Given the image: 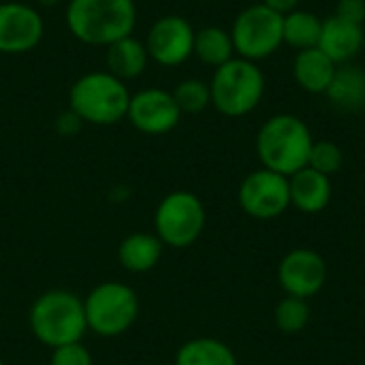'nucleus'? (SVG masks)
I'll use <instances>...</instances> for the list:
<instances>
[{
	"mask_svg": "<svg viewBox=\"0 0 365 365\" xmlns=\"http://www.w3.org/2000/svg\"><path fill=\"white\" fill-rule=\"evenodd\" d=\"M0 365H4V361H2V357H0Z\"/></svg>",
	"mask_w": 365,
	"mask_h": 365,
	"instance_id": "31",
	"label": "nucleus"
},
{
	"mask_svg": "<svg viewBox=\"0 0 365 365\" xmlns=\"http://www.w3.org/2000/svg\"><path fill=\"white\" fill-rule=\"evenodd\" d=\"M336 68L338 64L327 53H323L319 47H312L295 53L291 73L302 90L310 94H325L336 75Z\"/></svg>",
	"mask_w": 365,
	"mask_h": 365,
	"instance_id": "16",
	"label": "nucleus"
},
{
	"mask_svg": "<svg viewBox=\"0 0 365 365\" xmlns=\"http://www.w3.org/2000/svg\"><path fill=\"white\" fill-rule=\"evenodd\" d=\"M28 325L32 336L49 349L81 342L88 331L83 299L73 291L51 289L34 299Z\"/></svg>",
	"mask_w": 365,
	"mask_h": 365,
	"instance_id": "3",
	"label": "nucleus"
},
{
	"mask_svg": "<svg viewBox=\"0 0 365 365\" xmlns=\"http://www.w3.org/2000/svg\"><path fill=\"white\" fill-rule=\"evenodd\" d=\"M107 71L126 81V79H137L139 75H143L148 62H150V56H148V49H145V43L137 41L133 34L130 36H124L115 43H111L107 47Z\"/></svg>",
	"mask_w": 365,
	"mask_h": 365,
	"instance_id": "19",
	"label": "nucleus"
},
{
	"mask_svg": "<svg viewBox=\"0 0 365 365\" xmlns=\"http://www.w3.org/2000/svg\"><path fill=\"white\" fill-rule=\"evenodd\" d=\"M128 103V88L109 71L86 73L68 90V109H73L83 120V124H118L126 118Z\"/></svg>",
	"mask_w": 365,
	"mask_h": 365,
	"instance_id": "4",
	"label": "nucleus"
},
{
	"mask_svg": "<svg viewBox=\"0 0 365 365\" xmlns=\"http://www.w3.org/2000/svg\"><path fill=\"white\" fill-rule=\"evenodd\" d=\"M344 165V154L340 150V145H336L334 141H314L312 150H310V158H308V167L331 178L334 173H338Z\"/></svg>",
	"mask_w": 365,
	"mask_h": 365,
	"instance_id": "25",
	"label": "nucleus"
},
{
	"mask_svg": "<svg viewBox=\"0 0 365 365\" xmlns=\"http://www.w3.org/2000/svg\"><path fill=\"white\" fill-rule=\"evenodd\" d=\"M195 28L182 15H163L148 32L145 49L160 66H180L195 51Z\"/></svg>",
	"mask_w": 365,
	"mask_h": 365,
	"instance_id": "10",
	"label": "nucleus"
},
{
	"mask_svg": "<svg viewBox=\"0 0 365 365\" xmlns=\"http://www.w3.org/2000/svg\"><path fill=\"white\" fill-rule=\"evenodd\" d=\"M156 237L171 248L192 246L205 229V207L188 190L169 192L154 212Z\"/></svg>",
	"mask_w": 365,
	"mask_h": 365,
	"instance_id": "8",
	"label": "nucleus"
},
{
	"mask_svg": "<svg viewBox=\"0 0 365 365\" xmlns=\"http://www.w3.org/2000/svg\"><path fill=\"white\" fill-rule=\"evenodd\" d=\"M314 137L308 124L293 113H276L267 118L257 133V156L269 171L291 178L308 167Z\"/></svg>",
	"mask_w": 365,
	"mask_h": 365,
	"instance_id": "1",
	"label": "nucleus"
},
{
	"mask_svg": "<svg viewBox=\"0 0 365 365\" xmlns=\"http://www.w3.org/2000/svg\"><path fill=\"white\" fill-rule=\"evenodd\" d=\"M41 4H45V6H51V4H58L60 0H38Z\"/></svg>",
	"mask_w": 365,
	"mask_h": 365,
	"instance_id": "30",
	"label": "nucleus"
},
{
	"mask_svg": "<svg viewBox=\"0 0 365 365\" xmlns=\"http://www.w3.org/2000/svg\"><path fill=\"white\" fill-rule=\"evenodd\" d=\"M171 94L182 113H201L212 105L210 83H205L203 79H184L175 86Z\"/></svg>",
	"mask_w": 365,
	"mask_h": 365,
	"instance_id": "24",
	"label": "nucleus"
},
{
	"mask_svg": "<svg viewBox=\"0 0 365 365\" xmlns=\"http://www.w3.org/2000/svg\"><path fill=\"white\" fill-rule=\"evenodd\" d=\"M237 201L248 216L257 220H274L291 205L289 178L265 167L257 169L242 180Z\"/></svg>",
	"mask_w": 365,
	"mask_h": 365,
	"instance_id": "9",
	"label": "nucleus"
},
{
	"mask_svg": "<svg viewBox=\"0 0 365 365\" xmlns=\"http://www.w3.org/2000/svg\"><path fill=\"white\" fill-rule=\"evenodd\" d=\"M261 2H263L265 6L278 11L280 15H287V13H291V11H295V9H299V2H302V0H261Z\"/></svg>",
	"mask_w": 365,
	"mask_h": 365,
	"instance_id": "29",
	"label": "nucleus"
},
{
	"mask_svg": "<svg viewBox=\"0 0 365 365\" xmlns=\"http://www.w3.org/2000/svg\"><path fill=\"white\" fill-rule=\"evenodd\" d=\"M203 64L207 66H222L231 58H235V47L231 41V32L220 26H205L195 32V51Z\"/></svg>",
	"mask_w": 365,
	"mask_h": 365,
	"instance_id": "22",
	"label": "nucleus"
},
{
	"mask_svg": "<svg viewBox=\"0 0 365 365\" xmlns=\"http://www.w3.org/2000/svg\"><path fill=\"white\" fill-rule=\"evenodd\" d=\"M175 365H237V357L220 340L195 338L178 349Z\"/></svg>",
	"mask_w": 365,
	"mask_h": 365,
	"instance_id": "20",
	"label": "nucleus"
},
{
	"mask_svg": "<svg viewBox=\"0 0 365 365\" xmlns=\"http://www.w3.org/2000/svg\"><path fill=\"white\" fill-rule=\"evenodd\" d=\"M88 331L101 338L126 334L139 317V297L128 284L109 280L94 287L83 299Z\"/></svg>",
	"mask_w": 365,
	"mask_h": 365,
	"instance_id": "6",
	"label": "nucleus"
},
{
	"mask_svg": "<svg viewBox=\"0 0 365 365\" xmlns=\"http://www.w3.org/2000/svg\"><path fill=\"white\" fill-rule=\"evenodd\" d=\"M83 126V120L73 111V109H66L58 115L56 120V130L62 135V137H75Z\"/></svg>",
	"mask_w": 365,
	"mask_h": 365,
	"instance_id": "28",
	"label": "nucleus"
},
{
	"mask_svg": "<svg viewBox=\"0 0 365 365\" xmlns=\"http://www.w3.org/2000/svg\"><path fill=\"white\" fill-rule=\"evenodd\" d=\"M49 365H92V355L81 342L51 349Z\"/></svg>",
	"mask_w": 365,
	"mask_h": 365,
	"instance_id": "26",
	"label": "nucleus"
},
{
	"mask_svg": "<svg viewBox=\"0 0 365 365\" xmlns=\"http://www.w3.org/2000/svg\"><path fill=\"white\" fill-rule=\"evenodd\" d=\"M325 280L327 263L317 250L310 248L291 250L278 267V282L291 297H314L325 287Z\"/></svg>",
	"mask_w": 365,
	"mask_h": 365,
	"instance_id": "13",
	"label": "nucleus"
},
{
	"mask_svg": "<svg viewBox=\"0 0 365 365\" xmlns=\"http://www.w3.org/2000/svg\"><path fill=\"white\" fill-rule=\"evenodd\" d=\"M338 17L346 19V21H353V24H359L364 26L365 21V0H338L336 4V13Z\"/></svg>",
	"mask_w": 365,
	"mask_h": 365,
	"instance_id": "27",
	"label": "nucleus"
},
{
	"mask_svg": "<svg viewBox=\"0 0 365 365\" xmlns=\"http://www.w3.org/2000/svg\"><path fill=\"white\" fill-rule=\"evenodd\" d=\"M212 105L227 118H244L252 113L265 96V73L257 62L231 58L214 68L210 81Z\"/></svg>",
	"mask_w": 365,
	"mask_h": 365,
	"instance_id": "5",
	"label": "nucleus"
},
{
	"mask_svg": "<svg viewBox=\"0 0 365 365\" xmlns=\"http://www.w3.org/2000/svg\"><path fill=\"white\" fill-rule=\"evenodd\" d=\"M282 19L284 15L265 6L263 2L242 9L229 30L235 56L250 62H259L274 56L284 45Z\"/></svg>",
	"mask_w": 365,
	"mask_h": 365,
	"instance_id": "7",
	"label": "nucleus"
},
{
	"mask_svg": "<svg viewBox=\"0 0 365 365\" xmlns=\"http://www.w3.org/2000/svg\"><path fill=\"white\" fill-rule=\"evenodd\" d=\"M137 24L135 0H68L66 26L71 34L92 47H109L130 36Z\"/></svg>",
	"mask_w": 365,
	"mask_h": 365,
	"instance_id": "2",
	"label": "nucleus"
},
{
	"mask_svg": "<svg viewBox=\"0 0 365 365\" xmlns=\"http://www.w3.org/2000/svg\"><path fill=\"white\" fill-rule=\"evenodd\" d=\"M364 26L346 21L338 15H329L323 19L321 38H319L317 47L340 66V64L353 62L359 56V51L364 49Z\"/></svg>",
	"mask_w": 365,
	"mask_h": 365,
	"instance_id": "14",
	"label": "nucleus"
},
{
	"mask_svg": "<svg viewBox=\"0 0 365 365\" xmlns=\"http://www.w3.org/2000/svg\"><path fill=\"white\" fill-rule=\"evenodd\" d=\"M327 101L342 111H359L365 107V71L355 64H340L325 92Z\"/></svg>",
	"mask_w": 365,
	"mask_h": 365,
	"instance_id": "18",
	"label": "nucleus"
},
{
	"mask_svg": "<svg viewBox=\"0 0 365 365\" xmlns=\"http://www.w3.org/2000/svg\"><path fill=\"white\" fill-rule=\"evenodd\" d=\"M274 323L282 334H299L310 323V306L308 299L299 297H284L278 302L274 310Z\"/></svg>",
	"mask_w": 365,
	"mask_h": 365,
	"instance_id": "23",
	"label": "nucleus"
},
{
	"mask_svg": "<svg viewBox=\"0 0 365 365\" xmlns=\"http://www.w3.org/2000/svg\"><path fill=\"white\" fill-rule=\"evenodd\" d=\"M126 120L143 135H167L180 124L182 111L171 92L148 88L130 94Z\"/></svg>",
	"mask_w": 365,
	"mask_h": 365,
	"instance_id": "11",
	"label": "nucleus"
},
{
	"mask_svg": "<svg viewBox=\"0 0 365 365\" xmlns=\"http://www.w3.org/2000/svg\"><path fill=\"white\" fill-rule=\"evenodd\" d=\"M45 32L38 11L24 2H0V56L32 51Z\"/></svg>",
	"mask_w": 365,
	"mask_h": 365,
	"instance_id": "12",
	"label": "nucleus"
},
{
	"mask_svg": "<svg viewBox=\"0 0 365 365\" xmlns=\"http://www.w3.org/2000/svg\"><path fill=\"white\" fill-rule=\"evenodd\" d=\"M289 190H291V205H295L304 214L323 212L334 195L331 178L310 167H304L289 178Z\"/></svg>",
	"mask_w": 365,
	"mask_h": 365,
	"instance_id": "15",
	"label": "nucleus"
},
{
	"mask_svg": "<svg viewBox=\"0 0 365 365\" xmlns=\"http://www.w3.org/2000/svg\"><path fill=\"white\" fill-rule=\"evenodd\" d=\"M323 19L317 17V13L306 9H295L284 15L282 19V38L284 45L293 47L295 51L312 49L319 45L321 38Z\"/></svg>",
	"mask_w": 365,
	"mask_h": 365,
	"instance_id": "21",
	"label": "nucleus"
},
{
	"mask_svg": "<svg viewBox=\"0 0 365 365\" xmlns=\"http://www.w3.org/2000/svg\"><path fill=\"white\" fill-rule=\"evenodd\" d=\"M163 248L165 244L156 237V233H130L122 240L118 248V259L126 272L145 274L158 265Z\"/></svg>",
	"mask_w": 365,
	"mask_h": 365,
	"instance_id": "17",
	"label": "nucleus"
}]
</instances>
